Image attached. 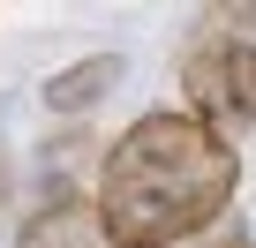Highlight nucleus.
Listing matches in <instances>:
<instances>
[{"label": "nucleus", "mask_w": 256, "mask_h": 248, "mask_svg": "<svg viewBox=\"0 0 256 248\" xmlns=\"http://www.w3.org/2000/svg\"><path fill=\"white\" fill-rule=\"evenodd\" d=\"M241 188V151L181 105L136 113L98 158V226L113 248H174L211 233Z\"/></svg>", "instance_id": "1"}, {"label": "nucleus", "mask_w": 256, "mask_h": 248, "mask_svg": "<svg viewBox=\"0 0 256 248\" xmlns=\"http://www.w3.org/2000/svg\"><path fill=\"white\" fill-rule=\"evenodd\" d=\"M181 90H188V113L204 120V128L234 143L241 128H256V45L234 38V30L188 38V53H181Z\"/></svg>", "instance_id": "2"}, {"label": "nucleus", "mask_w": 256, "mask_h": 248, "mask_svg": "<svg viewBox=\"0 0 256 248\" xmlns=\"http://www.w3.org/2000/svg\"><path fill=\"white\" fill-rule=\"evenodd\" d=\"M16 248H113V241H106V226H98V203H83L68 181H46V196H38V211L23 218Z\"/></svg>", "instance_id": "3"}, {"label": "nucleus", "mask_w": 256, "mask_h": 248, "mask_svg": "<svg viewBox=\"0 0 256 248\" xmlns=\"http://www.w3.org/2000/svg\"><path fill=\"white\" fill-rule=\"evenodd\" d=\"M120 75H128V60H120V53H83V60L53 68V83H46V113L76 120V113H90V105L120 83Z\"/></svg>", "instance_id": "4"}, {"label": "nucleus", "mask_w": 256, "mask_h": 248, "mask_svg": "<svg viewBox=\"0 0 256 248\" xmlns=\"http://www.w3.org/2000/svg\"><path fill=\"white\" fill-rule=\"evenodd\" d=\"M211 248H248V233H241V226H234V233H218V241H211Z\"/></svg>", "instance_id": "5"}, {"label": "nucleus", "mask_w": 256, "mask_h": 248, "mask_svg": "<svg viewBox=\"0 0 256 248\" xmlns=\"http://www.w3.org/2000/svg\"><path fill=\"white\" fill-rule=\"evenodd\" d=\"M0 203H8V158H0Z\"/></svg>", "instance_id": "6"}]
</instances>
